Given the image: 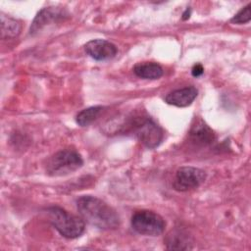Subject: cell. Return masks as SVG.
I'll list each match as a JSON object with an SVG mask.
<instances>
[{
    "instance_id": "6da1fadb",
    "label": "cell",
    "mask_w": 251,
    "mask_h": 251,
    "mask_svg": "<svg viewBox=\"0 0 251 251\" xmlns=\"http://www.w3.org/2000/svg\"><path fill=\"white\" fill-rule=\"evenodd\" d=\"M76 208L83 221L103 230L116 229L120 226L117 212L105 201L91 195L76 199Z\"/></svg>"
},
{
    "instance_id": "7a4b0ae2",
    "label": "cell",
    "mask_w": 251,
    "mask_h": 251,
    "mask_svg": "<svg viewBox=\"0 0 251 251\" xmlns=\"http://www.w3.org/2000/svg\"><path fill=\"white\" fill-rule=\"evenodd\" d=\"M46 213L49 222L62 236L69 239H75L84 232L85 224L82 218L73 215L58 206L48 207Z\"/></svg>"
},
{
    "instance_id": "3957f363",
    "label": "cell",
    "mask_w": 251,
    "mask_h": 251,
    "mask_svg": "<svg viewBox=\"0 0 251 251\" xmlns=\"http://www.w3.org/2000/svg\"><path fill=\"white\" fill-rule=\"evenodd\" d=\"M83 165L80 154L74 149H64L53 154L45 165L47 175L51 176H67Z\"/></svg>"
},
{
    "instance_id": "277c9868",
    "label": "cell",
    "mask_w": 251,
    "mask_h": 251,
    "mask_svg": "<svg viewBox=\"0 0 251 251\" xmlns=\"http://www.w3.org/2000/svg\"><path fill=\"white\" fill-rule=\"evenodd\" d=\"M130 224L137 233L148 236L160 235L166 227L165 220L159 214L150 210L136 211L131 217Z\"/></svg>"
},
{
    "instance_id": "5b68a950",
    "label": "cell",
    "mask_w": 251,
    "mask_h": 251,
    "mask_svg": "<svg viewBox=\"0 0 251 251\" xmlns=\"http://www.w3.org/2000/svg\"><path fill=\"white\" fill-rule=\"evenodd\" d=\"M131 128L139 141L149 149L158 147L164 138L162 128L149 117L134 119Z\"/></svg>"
},
{
    "instance_id": "8992f818",
    "label": "cell",
    "mask_w": 251,
    "mask_h": 251,
    "mask_svg": "<svg viewBox=\"0 0 251 251\" xmlns=\"http://www.w3.org/2000/svg\"><path fill=\"white\" fill-rule=\"evenodd\" d=\"M206 179V173L195 167H181L175 176L173 187L176 191H188L199 187Z\"/></svg>"
},
{
    "instance_id": "52a82bcc",
    "label": "cell",
    "mask_w": 251,
    "mask_h": 251,
    "mask_svg": "<svg viewBox=\"0 0 251 251\" xmlns=\"http://www.w3.org/2000/svg\"><path fill=\"white\" fill-rule=\"evenodd\" d=\"M67 16L68 14L64 9H60L58 7L43 8L35 16L29 28V34L35 35L36 33H39L47 25H52L53 23L60 22L64 20Z\"/></svg>"
},
{
    "instance_id": "ba28073f",
    "label": "cell",
    "mask_w": 251,
    "mask_h": 251,
    "mask_svg": "<svg viewBox=\"0 0 251 251\" xmlns=\"http://www.w3.org/2000/svg\"><path fill=\"white\" fill-rule=\"evenodd\" d=\"M85 52L96 61H108L113 59L117 53V46L105 39H93L84 45Z\"/></svg>"
},
{
    "instance_id": "9c48e42d",
    "label": "cell",
    "mask_w": 251,
    "mask_h": 251,
    "mask_svg": "<svg viewBox=\"0 0 251 251\" xmlns=\"http://www.w3.org/2000/svg\"><path fill=\"white\" fill-rule=\"evenodd\" d=\"M197 94L198 90L194 86H185L168 93L165 102L176 107H187L195 100Z\"/></svg>"
},
{
    "instance_id": "30bf717a",
    "label": "cell",
    "mask_w": 251,
    "mask_h": 251,
    "mask_svg": "<svg viewBox=\"0 0 251 251\" xmlns=\"http://www.w3.org/2000/svg\"><path fill=\"white\" fill-rule=\"evenodd\" d=\"M190 140L200 146H206L211 144L215 140V133L212 128L209 127L202 120H195L189 130Z\"/></svg>"
},
{
    "instance_id": "8fae6325",
    "label": "cell",
    "mask_w": 251,
    "mask_h": 251,
    "mask_svg": "<svg viewBox=\"0 0 251 251\" xmlns=\"http://www.w3.org/2000/svg\"><path fill=\"white\" fill-rule=\"evenodd\" d=\"M191 241L187 233L180 229L172 230L166 237V245L171 250H187L191 249Z\"/></svg>"
},
{
    "instance_id": "7c38bea8",
    "label": "cell",
    "mask_w": 251,
    "mask_h": 251,
    "mask_svg": "<svg viewBox=\"0 0 251 251\" xmlns=\"http://www.w3.org/2000/svg\"><path fill=\"white\" fill-rule=\"evenodd\" d=\"M136 76L143 79H158L163 75L162 67L154 62H142L133 67Z\"/></svg>"
},
{
    "instance_id": "4fadbf2b",
    "label": "cell",
    "mask_w": 251,
    "mask_h": 251,
    "mask_svg": "<svg viewBox=\"0 0 251 251\" xmlns=\"http://www.w3.org/2000/svg\"><path fill=\"white\" fill-rule=\"evenodd\" d=\"M21 29L22 25L19 21L1 13V37L3 39L17 37Z\"/></svg>"
},
{
    "instance_id": "5bb4252c",
    "label": "cell",
    "mask_w": 251,
    "mask_h": 251,
    "mask_svg": "<svg viewBox=\"0 0 251 251\" xmlns=\"http://www.w3.org/2000/svg\"><path fill=\"white\" fill-rule=\"evenodd\" d=\"M103 106H92L81 110L75 117V122L80 126H87L92 124L103 112Z\"/></svg>"
},
{
    "instance_id": "9a60e30c",
    "label": "cell",
    "mask_w": 251,
    "mask_h": 251,
    "mask_svg": "<svg viewBox=\"0 0 251 251\" xmlns=\"http://www.w3.org/2000/svg\"><path fill=\"white\" fill-rule=\"evenodd\" d=\"M251 20V13H250V4L246 5L244 8H242L237 14L233 16V18L230 20L231 23L241 25L248 23Z\"/></svg>"
},
{
    "instance_id": "2e32d148",
    "label": "cell",
    "mask_w": 251,
    "mask_h": 251,
    "mask_svg": "<svg viewBox=\"0 0 251 251\" xmlns=\"http://www.w3.org/2000/svg\"><path fill=\"white\" fill-rule=\"evenodd\" d=\"M204 73V68L201 64H195L193 67H192V70H191V74L193 76L197 77V76H200L202 75Z\"/></svg>"
}]
</instances>
